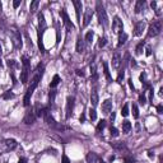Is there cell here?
<instances>
[{
  "instance_id": "cell-1",
  "label": "cell",
  "mask_w": 163,
  "mask_h": 163,
  "mask_svg": "<svg viewBox=\"0 0 163 163\" xmlns=\"http://www.w3.org/2000/svg\"><path fill=\"white\" fill-rule=\"evenodd\" d=\"M42 70H44V66H42V65H38V66H37V74L33 76L32 82H31V85L28 87L27 92H25V94H24V98H23L24 106H30L31 96L33 94V92H35V89L37 88V85H38V83H40V80H41V78H42Z\"/></svg>"
},
{
  "instance_id": "cell-2",
  "label": "cell",
  "mask_w": 163,
  "mask_h": 163,
  "mask_svg": "<svg viewBox=\"0 0 163 163\" xmlns=\"http://www.w3.org/2000/svg\"><path fill=\"white\" fill-rule=\"evenodd\" d=\"M96 10H97V15H98V22L103 27H107L108 25V17H107V13L105 10V7L101 1H97V7H96Z\"/></svg>"
},
{
  "instance_id": "cell-3",
  "label": "cell",
  "mask_w": 163,
  "mask_h": 163,
  "mask_svg": "<svg viewBox=\"0 0 163 163\" xmlns=\"http://www.w3.org/2000/svg\"><path fill=\"white\" fill-rule=\"evenodd\" d=\"M22 65H23V70L21 73V82L25 84L28 82V75H30V59L27 56H22Z\"/></svg>"
},
{
  "instance_id": "cell-4",
  "label": "cell",
  "mask_w": 163,
  "mask_h": 163,
  "mask_svg": "<svg viewBox=\"0 0 163 163\" xmlns=\"http://www.w3.org/2000/svg\"><path fill=\"white\" fill-rule=\"evenodd\" d=\"M10 38H12L13 46L17 48V50H21L22 48V36L21 33L17 30H12L10 31Z\"/></svg>"
},
{
  "instance_id": "cell-5",
  "label": "cell",
  "mask_w": 163,
  "mask_h": 163,
  "mask_svg": "<svg viewBox=\"0 0 163 163\" xmlns=\"http://www.w3.org/2000/svg\"><path fill=\"white\" fill-rule=\"evenodd\" d=\"M161 31H162L161 22H158V21L154 22V23L150 24L149 30H148V37H156V36H158L159 33H161Z\"/></svg>"
},
{
  "instance_id": "cell-6",
  "label": "cell",
  "mask_w": 163,
  "mask_h": 163,
  "mask_svg": "<svg viewBox=\"0 0 163 163\" xmlns=\"http://www.w3.org/2000/svg\"><path fill=\"white\" fill-rule=\"evenodd\" d=\"M60 15H61L62 22H64V25H65V28H66L68 31H74V30H75V25L71 23L69 15H68V13L65 12V9H61V10H60Z\"/></svg>"
},
{
  "instance_id": "cell-7",
  "label": "cell",
  "mask_w": 163,
  "mask_h": 163,
  "mask_svg": "<svg viewBox=\"0 0 163 163\" xmlns=\"http://www.w3.org/2000/svg\"><path fill=\"white\" fill-rule=\"evenodd\" d=\"M42 117H44L45 122H46L48 126H51V127H56V126H58L55 119L51 116V112H50V110H48V107H46V110H45V112H44V115H42Z\"/></svg>"
},
{
  "instance_id": "cell-8",
  "label": "cell",
  "mask_w": 163,
  "mask_h": 163,
  "mask_svg": "<svg viewBox=\"0 0 163 163\" xmlns=\"http://www.w3.org/2000/svg\"><path fill=\"white\" fill-rule=\"evenodd\" d=\"M112 31L115 33H122V31H124V24H122V21L119 18V17H115L112 21Z\"/></svg>"
},
{
  "instance_id": "cell-9",
  "label": "cell",
  "mask_w": 163,
  "mask_h": 163,
  "mask_svg": "<svg viewBox=\"0 0 163 163\" xmlns=\"http://www.w3.org/2000/svg\"><path fill=\"white\" fill-rule=\"evenodd\" d=\"M74 103H75V98H74L73 96H69V97L66 98V115H65V117H66V119H70L71 113H73Z\"/></svg>"
},
{
  "instance_id": "cell-10",
  "label": "cell",
  "mask_w": 163,
  "mask_h": 163,
  "mask_svg": "<svg viewBox=\"0 0 163 163\" xmlns=\"http://www.w3.org/2000/svg\"><path fill=\"white\" fill-rule=\"evenodd\" d=\"M145 27H147V23H145L144 21L138 22V23L135 24V28H134V36H136V37L142 36L143 32H144V30H145Z\"/></svg>"
},
{
  "instance_id": "cell-11",
  "label": "cell",
  "mask_w": 163,
  "mask_h": 163,
  "mask_svg": "<svg viewBox=\"0 0 163 163\" xmlns=\"http://www.w3.org/2000/svg\"><path fill=\"white\" fill-rule=\"evenodd\" d=\"M35 121H36V113L33 111H28L23 119V122L25 125H32L35 124Z\"/></svg>"
},
{
  "instance_id": "cell-12",
  "label": "cell",
  "mask_w": 163,
  "mask_h": 163,
  "mask_svg": "<svg viewBox=\"0 0 163 163\" xmlns=\"http://www.w3.org/2000/svg\"><path fill=\"white\" fill-rule=\"evenodd\" d=\"M92 17H93V10L91 9V8H88V9L85 10V13H84V19H83V27H87V25L91 23V21H92Z\"/></svg>"
},
{
  "instance_id": "cell-13",
  "label": "cell",
  "mask_w": 163,
  "mask_h": 163,
  "mask_svg": "<svg viewBox=\"0 0 163 163\" xmlns=\"http://www.w3.org/2000/svg\"><path fill=\"white\" fill-rule=\"evenodd\" d=\"M45 30H46V21H45V15L42 13L38 14V32L44 33Z\"/></svg>"
},
{
  "instance_id": "cell-14",
  "label": "cell",
  "mask_w": 163,
  "mask_h": 163,
  "mask_svg": "<svg viewBox=\"0 0 163 163\" xmlns=\"http://www.w3.org/2000/svg\"><path fill=\"white\" fill-rule=\"evenodd\" d=\"M111 111H112V101L111 99H106L103 103H102V112L105 115H108Z\"/></svg>"
},
{
  "instance_id": "cell-15",
  "label": "cell",
  "mask_w": 163,
  "mask_h": 163,
  "mask_svg": "<svg viewBox=\"0 0 163 163\" xmlns=\"http://www.w3.org/2000/svg\"><path fill=\"white\" fill-rule=\"evenodd\" d=\"M73 5H74V8H75L76 19H78V21H80V10H82V8H83L82 1H79V0H74V1H73Z\"/></svg>"
},
{
  "instance_id": "cell-16",
  "label": "cell",
  "mask_w": 163,
  "mask_h": 163,
  "mask_svg": "<svg viewBox=\"0 0 163 163\" xmlns=\"http://www.w3.org/2000/svg\"><path fill=\"white\" fill-rule=\"evenodd\" d=\"M120 64H121V55H120V52H115L112 56V66L115 69H119Z\"/></svg>"
},
{
  "instance_id": "cell-17",
  "label": "cell",
  "mask_w": 163,
  "mask_h": 163,
  "mask_svg": "<svg viewBox=\"0 0 163 163\" xmlns=\"http://www.w3.org/2000/svg\"><path fill=\"white\" fill-rule=\"evenodd\" d=\"M111 147L116 150H127V148L124 142H112L111 143Z\"/></svg>"
},
{
  "instance_id": "cell-18",
  "label": "cell",
  "mask_w": 163,
  "mask_h": 163,
  "mask_svg": "<svg viewBox=\"0 0 163 163\" xmlns=\"http://www.w3.org/2000/svg\"><path fill=\"white\" fill-rule=\"evenodd\" d=\"M98 162H99V158L96 153L89 152V153L87 154V163H98Z\"/></svg>"
},
{
  "instance_id": "cell-19",
  "label": "cell",
  "mask_w": 163,
  "mask_h": 163,
  "mask_svg": "<svg viewBox=\"0 0 163 163\" xmlns=\"http://www.w3.org/2000/svg\"><path fill=\"white\" fill-rule=\"evenodd\" d=\"M98 101H99L98 93H97V91H96V89H93L92 92H91V103H92L93 107H96V106L98 105Z\"/></svg>"
},
{
  "instance_id": "cell-20",
  "label": "cell",
  "mask_w": 163,
  "mask_h": 163,
  "mask_svg": "<svg viewBox=\"0 0 163 163\" xmlns=\"http://www.w3.org/2000/svg\"><path fill=\"white\" fill-rule=\"evenodd\" d=\"M126 41H127V35H126V33H125V32L120 33V35H119V42H117V46L121 47L122 45L126 44Z\"/></svg>"
},
{
  "instance_id": "cell-21",
  "label": "cell",
  "mask_w": 163,
  "mask_h": 163,
  "mask_svg": "<svg viewBox=\"0 0 163 163\" xmlns=\"http://www.w3.org/2000/svg\"><path fill=\"white\" fill-rule=\"evenodd\" d=\"M5 145H7V148H8V149L13 150V149H15V148H17V145H18V143H17L14 139H7V140H5Z\"/></svg>"
},
{
  "instance_id": "cell-22",
  "label": "cell",
  "mask_w": 163,
  "mask_h": 163,
  "mask_svg": "<svg viewBox=\"0 0 163 163\" xmlns=\"http://www.w3.org/2000/svg\"><path fill=\"white\" fill-rule=\"evenodd\" d=\"M83 50H84V41H83L82 37H78L76 38V52L82 54Z\"/></svg>"
},
{
  "instance_id": "cell-23",
  "label": "cell",
  "mask_w": 163,
  "mask_h": 163,
  "mask_svg": "<svg viewBox=\"0 0 163 163\" xmlns=\"http://www.w3.org/2000/svg\"><path fill=\"white\" fill-rule=\"evenodd\" d=\"M102 65H103V73H105V76H106V79H107L108 82H111L112 80V78H111V74H110V70H108V64L106 61L102 62Z\"/></svg>"
},
{
  "instance_id": "cell-24",
  "label": "cell",
  "mask_w": 163,
  "mask_h": 163,
  "mask_svg": "<svg viewBox=\"0 0 163 163\" xmlns=\"http://www.w3.org/2000/svg\"><path fill=\"white\" fill-rule=\"evenodd\" d=\"M144 5H145V0H138V1H136V4H135V13L139 14L143 10Z\"/></svg>"
},
{
  "instance_id": "cell-25",
  "label": "cell",
  "mask_w": 163,
  "mask_h": 163,
  "mask_svg": "<svg viewBox=\"0 0 163 163\" xmlns=\"http://www.w3.org/2000/svg\"><path fill=\"white\" fill-rule=\"evenodd\" d=\"M130 130H131V122L127 121V120L122 121V131H124V134H127Z\"/></svg>"
},
{
  "instance_id": "cell-26",
  "label": "cell",
  "mask_w": 163,
  "mask_h": 163,
  "mask_svg": "<svg viewBox=\"0 0 163 163\" xmlns=\"http://www.w3.org/2000/svg\"><path fill=\"white\" fill-rule=\"evenodd\" d=\"M60 83V76L58 75V74H55V75H54V78H52V82L50 83V88H55L56 85H58Z\"/></svg>"
},
{
  "instance_id": "cell-27",
  "label": "cell",
  "mask_w": 163,
  "mask_h": 163,
  "mask_svg": "<svg viewBox=\"0 0 163 163\" xmlns=\"http://www.w3.org/2000/svg\"><path fill=\"white\" fill-rule=\"evenodd\" d=\"M130 54H129V52H126V54H125V59H124V61H122V69H124L125 70V68H126L127 66V64H129V61H130Z\"/></svg>"
},
{
  "instance_id": "cell-28",
  "label": "cell",
  "mask_w": 163,
  "mask_h": 163,
  "mask_svg": "<svg viewBox=\"0 0 163 163\" xmlns=\"http://www.w3.org/2000/svg\"><path fill=\"white\" fill-rule=\"evenodd\" d=\"M144 42H140V44L136 46V48H135V54L136 55H142V52H143V48H144Z\"/></svg>"
},
{
  "instance_id": "cell-29",
  "label": "cell",
  "mask_w": 163,
  "mask_h": 163,
  "mask_svg": "<svg viewBox=\"0 0 163 163\" xmlns=\"http://www.w3.org/2000/svg\"><path fill=\"white\" fill-rule=\"evenodd\" d=\"M124 76H125V70H124V69H121V70L119 71V75H117L116 82L121 84V83H122V79H124Z\"/></svg>"
},
{
  "instance_id": "cell-30",
  "label": "cell",
  "mask_w": 163,
  "mask_h": 163,
  "mask_svg": "<svg viewBox=\"0 0 163 163\" xmlns=\"http://www.w3.org/2000/svg\"><path fill=\"white\" fill-rule=\"evenodd\" d=\"M55 96H56V92L55 91H51L50 97H48V103H50V106H52L54 102H55Z\"/></svg>"
},
{
  "instance_id": "cell-31",
  "label": "cell",
  "mask_w": 163,
  "mask_h": 163,
  "mask_svg": "<svg viewBox=\"0 0 163 163\" xmlns=\"http://www.w3.org/2000/svg\"><path fill=\"white\" fill-rule=\"evenodd\" d=\"M121 115L124 116V117H126L129 115V103H125L124 107L121 108Z\"/></svg>"
},
{
  "instance_id": "cell-32",
  "label": "cell",
  "mask_w": 163,
  "mask_h": 163,
  "mask_svg": "<svg viewBox=\"0 0 163 163\" xmlns=\"http://www.w3.org/2000/svg\"><path fill=\"white\" fill-rule=\"evenodd\" d=\"M93 35H94V33L92 32V31H89V32H88L87 35H85V42H87V44H91V42H92Z\"/></svg>"
},
{
  "instance_id": "cell-33",
  "label": "cell",
  "mask_w": 163,
  "mask_h": 163,
  "mask_svg": "<svg viewBox=\"0 0 163 163\" xmlns=\"http://www.w3.org/2000/svg\"><path fill=\"white\" fill-rule=\"evenodd\" d=\"M110 134H111V136L116 138V136H119V130H117L115 126H111L110 127Z\"/></svg>"
},
{
  "instance_id": "cell-34",
  "label": "cell",
  "mask_w": 163,
  "mask_h": 163,
  "mask_svg": "<svg viewBox=\"0 0 163 163\" xmlns=\"http://www.w3.org/2000/svg\"><path fill=\"white\" fill-rule=\"evenodd\" d=\"M106 44H107V40H106L105 37H99V40H98V47H105Z\"/></svg>"
},
{
  "instance_id": "cell-35",
  "label": "cell",
  "mask_w": 163,
  "mask_h": 163,
  "mask_svg": "<svg viewBox=\"0 0 163 163\" xmlns=\"http://www.w3.org/2000/svg\"><path fill=\"white\" fill-rule=\"evenodd\" d=\"M105 127H106V121L105 120H101V121L98 122V125H97V130L101 131V130H103Z\"/></svg>"
},
{
  "instance_id": "cell-36",
  "label": "cell",
  "mask_w": 163,
  "mask_h": 163,
  "mask_svg": "<svg viewBox=\"0 0 163 163\" xmlns=\"http://www.w3.org/2000/svg\"><path fill=\"white\" fill-rule=\"evenodd\" d=\"M89 117L92 121H94V120L97 119V113H96V110H94V108H91L89 110Z\"/></svg>"
},
{
  "instance_id": "cell-37",
  "label": "cell",
  "mask_w": 163,
  "mask_h": 163,
  "mask_svg": "<svg viewBox=\"0 0 163 163\" xmlns=\"http://www.w3.org/2000/svg\"><path fill=\"white\" fill-rule=\"evenodd\" d=\"M13 97H14V94L10 92V91H7V92L3 94V98L4 99H10V98H13Z\"/></svg>"
},
{
  "instance_id": "cell-38",
  "label": "cell",
  "mask_w": 163,
  "mask_h": 163,
  "mask_svg": "<svg viewBox=\"0 0 163 163\" xmlns=\"http://www.w3.org/2000/svg\"><path fill=\"white\" fill-rule=\"evenodd\" d=\"M133 116L135 117V119L139 117V110H138V106L136 105H133Z\"/></svg>"
},
{
  "instance_id": "cell-39",
  "label": "cell",
  "mask_w": 163,
  "mask_h": 163,
  "mask_svg": "<svg viewBox=\"0 0 163 163\" xmlns=\"http://www.w3.org/2000/svg\"><path fill=\"white\" fill-rule=\"evenodd\" d=\"M124 162L125 163H134L135 162V158L131 156H126V157H124Z\"/></svg>"
},
{
  "instance_id": "cell-40",
  "label": "cell",
  "mask_w": 163,
  "mask_h": 163,
  "mask_svg": "<svg viewBox=\"0 0 163 163\" xmlns=\"http://www.w3.org/2000/svg\"><path fill=\"white\" fill-rule=\"evenodd\" d=\"M38 4H40L38 0H35V1L31 3V10H32V12H35V10L37 9V7H38Z\"/></svg>"
},
{
  "instance_id": "cell-41",
  "label": "cell",
  "mask_w": 163,
  "mask_h": 163,
  "mask_svg": "<svg viewBox=\"0 0 163 163\" xmlns=\"http://www.w3.org/2000/svg\"><path fill=\"white\" fill-rule=\"evenodd\" d=\"M7 64H8V66L9 68H17L18 66V64L15 62V60H8Z\"/></svg>"
},
{
  "instance_id": "cell-42",
  "label": "cell",
  "mask_w": 163,
  "mask_h": 163,
  "mask_svg": "<svg viewBox=\"0 0 163 163\" xmlns=\"http://www.w3.org/2000/svg\"><path fill=\"white\" fill-rule=\"evenodd\" d=\"M139 103H140V105H143V106L147 103V98H145L144 94H140V96H139Z\"/></svg>"
},
{
  "instance_id": "cell-43",
  "label": "cell",
  "mask_w": 163,
  "mask_h": 163,
  "mask_svg": "<svg viewBox=\"0 0 163 163\" xmlns=\"http://www.w3.org/2000/svg\"><path fill=\"white\" fill-rule=\"evenodd\" d=\"M19 5H21V0H14V1H13V8H15V9H17Z\"/></svg>"
},
{
  "instance_id": "cell-44",
  "label": "cell",
  "mask_w": 163,
  "mask_h": 163,
  "mask_svg": "<svg viewBox=\"0 0 163 163\" xmlns=\"http://www.w3.org/2000/svg\"><path fill=\"white\" fill-rule=\"evenodd\" d=\"M91 74H97V71H96V64H92L91 65Z\"/></svg>"
},
{
  "instance_id": "cell-45",
  "label": "cell",
  "mask_w": 163,
  "mask_h": 163,
  "mask_svg": "<svg viewBox=\"0 0 163 163\" xmlns=\"http://www.w3.org/2000/svg\"><path fill=\"white\" fill-rule=\"evenodd\" d=\"M61 163H70V159L68 158V156H62V161H61Z\"/></svg>"
},
{
  "instance_id": "cell-46",
  "label": "cell",
  "mask_w": 163,
  "mask_h": 163,
  "mask_svg": "<svg viewBox=\"0 0 163 163\" xmlns=\"http://www.w3.org/2000/svg\"><path fill=\"white\" fill-rule=\"evenodd\" d=\"M75 71H76V75L82 76V78L85 75V73H84V71H83V70H80V69H78V70H75Z\"/></svg>"
},
{
  "instance_id": "cell-47",
  "label": "cell",
  "mask_w": 163,
  "mask_h": 163,
  "mask_svg": "<svg viewBox=\"0 0 163 163\" xmlns=\"http://www.w3.org/2000/svg\"><path fill=\"white\" fill-rule=\"evenodd\" d=\"M145 51H147V52H145V54H147V56H150L152 55V48H150V46H147V50H145Z\"/></svg>"
},
{
  "instance_id": "cell-48",
  "label": "cell",
  "mask_w": 163,
  "mask_h": 163,
  "mask_svg": "<svg viewBox=\"0 0 163 163\" xmlns=\"http://www.w3.org/2000/svg\"><path fill=\"white\" fill-rule=\"evenodd\" d=\"M157 111H158V113H162V112H163V106H162V105H158V106H157Z\"/></svg>"
},
{
  "instance_id": "cell-49",
  "label": "cell",
  "mask_w": 163,
  "mask_h": 163,
  "mask_svg": "<svg viewBox=\"0 0 163 163\" xmlns=\"http://www.w3.org/2000/svg\"><path fill=\"white\" fill-rule=\"evenodd\" d=\"M129 87L131 88V89L133 91H135V87H134V84H133V80H131V79H129Z\"/></svg>"
},
{
  "instance_id": "cell-50",
  "label": "cell",
  "mask_w": 163,
  "mask_h": 163,
  "mask_svg": "<svg viewBox=\"0 0 163 163\" xmlns=\"http://www.w3.org/2000/svg\"><path fill=\"white\" fill-rule=\"evenodd\" d=\"M115 117H116V115H115V112H112V115L110 116V120H111V122H113L115 121Z\"/></svg>"
},
{
  "instance_id": "cell-51",
  "label": "cell",
  "mask_w": 163,
  "mask_h": 163,
  "mask_svg": "<svg viewBox=\"0 0 163 163\" xmlns=\"http://www.w3.org/2000/svg\"><path fill=\"white\" fill-rule=\"evenodd\" d=\"M148 157H149V158H154V153L152 150H149L148 152Z\"/></svg>"
},
{
  "instance_id": "cell-52",
  "label": "cell",
  "mask_w": 163,
  "mask_h": 163,
  "mask_svg": "<svg viewBox=\"0 0 163 163\" xmlns=\"http://www.w3.org/2000/svg\"><path fill=\"white\" fill-rule=\"evenodd\" d=\"M18 163H27V159H25V158H19Z\"/></svg>"
},
{
  "instance_id": "cell-53",
  "label": "cell",
  "mask_w": 163,
  "mask_h": 163,
  "mask_svg": "<svg viewBox=\"0 0 163 163\" xmlns=\"http://www.w3.org/2000/svg\"><path fill=\"white\" fill-rule=\"evenodd\" d=\"M130 64L133 65V66H136V62H135V60H134V59H131V60H130Z\"/></svg>"
},
{
  "instance_id": "cell-54",
  "label": "cell",
  "mask_w": 163,
  "mask_h": 163,
  "mask_svg": "<svg viewBox=\"0 0 163 163\" xmlns=\"http://www.w3.org/2000/svg\"><path fill=\"white\" fill-rule=\"evenodd\" d=\"M152 8H153V9H156V8H157V3L156 1H152Z\"/></svg>"
},
{
  "instance_id": "cell-55",
  "label": "cell",
  "mask_w": 163,
  "mask_h": 163,
  "mask_svg": "<svg viewBox=\"0 0 163 163\" xmlns=\"http://www.w3.org/2000/svg\"><path fill=\"white\" fill-rule=\"evenodd\" d=\"M113 161H115V156H111L110 157V162H113Z\"/></svg>"
},
{
  "instance_id": "cell-56",
  "label": "cell",
  "mask_w": 163,
  "mask_h": 163,
  "mask_svg": "<svg viewBox=\"0 0 163 163\" xmlns=\"http://www.w3.org/2000/svg\"><path fill=\"white\" fill-rule=\"evenodd\" d=\"M159 96H163V87H161V89H159Z\"/></svg>"
},
{
  "instance_id": "cell-57",
  "label": "cell",
  "mask_w": 163,
  "mask_h": 163,
  "mask_svg": "<svg viewBox=\"0 0 163 163\" xmlns=\"http://www.w3.org/2000/svg\"><path fill=\"white\" fill-rule=\"evenodd\" d=\"M84 120H85L84 115H82V116H80V122H84Z\"/></svg>"
},
{
  "instance_id": "cell-58",
  "label": "cell",
  "mask_w": 163,
  "mask_h": 163,
  "mask_svg": "<svg viewBox=\"0 0 163 163\" xmlns=\"http://www.w3.org/2000/svg\"><path fill=\"white\" fill-rule=\"evenodd\" d=\"M1 52H3V50H1V45H0V58H1Z\"/></svg>"
},
{
  "instance_id": "cell-59",
  "label": "cell",
  "mask_w": 163,
  "mask_h": 163,
  "mask_svg": "<svg viewBox=\"0 0 163 163\" xmlns=\"http://www.w3.org/2000/svg\"><path fill=\"white\" fill-rule=\"evenodd\" d=\"M0 68H3V62H1V58H0Z\"/></svg>"
},
{
  "instance_id": "cell-60",
  "label": "cell",
  "mask_w": 163,
  "mask_h": 163,
  "mask_svg": "<svg viewBox=\"0 0 163 163\" xmlns=\"http://www.w3.org/2000/svg\"><path fill=\"white\" fill-rule=\"evenodd\" d=\"M99 163H105V162L103 161H99Z\"/></svg>"
}]
</instances>
